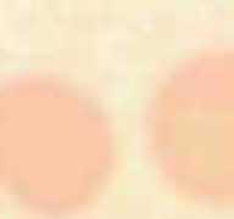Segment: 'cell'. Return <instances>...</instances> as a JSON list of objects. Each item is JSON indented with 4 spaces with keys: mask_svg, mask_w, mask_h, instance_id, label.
I'll use <instances>...</instances> for the list:
<instances>
[{
    "mask_svg": "<svg viewBox=\"0 0 234 219\" xmlns=\"http://www.w3.org/2000/svg\"><path fill=\"white\" fill-rule=\"evenodd\" d=\"M224 57H207L174 77L155 112L162 167L188 196L207 204L232 200V88Z\"/></svg>",
    "mask_w": 234,
    "mask_h": 219,
    "instance_id": "2",
    "label": "cell"
},
{
    "mask_svg": "<svg viewBox=\"0 0 234 219\" xmlns=\"http://www.w3.org/2000/svg\"><path fill=\"white\" fill-rule=\"evenodd\" d=\"M110 163L105 123L77 93L37 80L0 90V183L22 207L77 213L99 194Z\"/></svg>",
    "mask_w": 234,
    "mask_h": 219,
    "instance_id": "1",
    "label": "cell"
}]
</instances>
